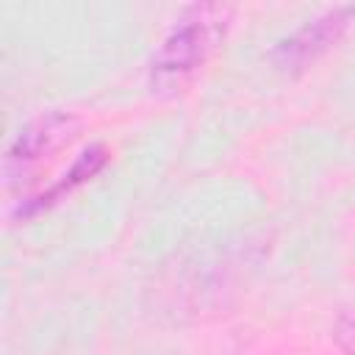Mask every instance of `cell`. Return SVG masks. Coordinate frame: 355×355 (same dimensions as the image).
<instances>
[{"label":"cell","mask_w":355,"mask_h":355,"mask_svg":"<svg viewBox=\"0 0 355 355\" xmlns=\"http://www.w3.org/2000/svg\"><path fill=\"white\" fill-rule=\"evenodd\" d=\"M230 25V8L219 3L189 6L166 36L158 42L150 58V86L158 94H175L186 89L205 67L214 50L222 44Z\"/></svg>","instance_id":"1"},{"label":"cell","mask_w":355,"mask_h":355,"mask_svg":"<svg viewBox=\"0 0 355 355\" xmlns=\"http://www.w3.org/2000/svg\"><path fill=\"white\" fill-rule=\"evenodd\" d=\"M355 22V6H333L322 14L305 19L288 36L272 47V64L283 72H300L327 53Z\"/></svg>","instance_id":"3"},{"label":"cell","mask_w":355,"mask_h":355,"mask_svg":"<svg viewBox=\"0 0 355 355\" xmlns=\"http://www.w3.org/2000/svg\"><path fill=\"white\" fill-rule=\"evenodd\" d=\"M78 133V119L69 111H44L25 122L19 133L11 139L3 158L6 186L22 183L44 158L61 150Z\"/></svg>","instance_id":"2"}]
</instances>
